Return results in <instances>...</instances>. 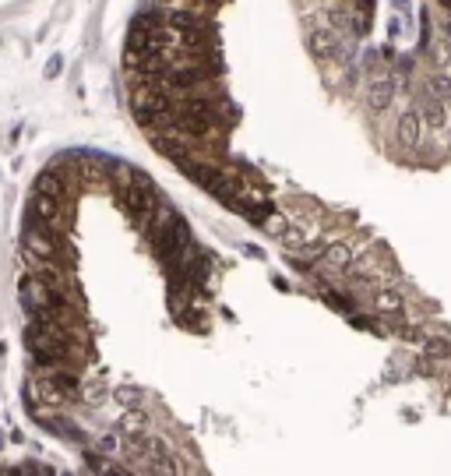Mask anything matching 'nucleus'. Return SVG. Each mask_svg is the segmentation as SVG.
Returning a JSON list of instances; mask_svg holds the SVG:
<instances>
[{"instance_id": "nucleus-1", "label": "nucleus", "mask_w": 451, "mask_h": 476, "mask_svg": "<svg viewBox=\"0 0 451 476\" xmlns=\"http://www.w3.org/2000/svg\"><path fill=\"white\" fill-rule=\"evenodd\" d=\"M22 251H25L29 268H43V265L74 268V261H78L67 233H60L46 223H36V219H25V226H22Z\"/></svg>"}, {"instance_id": "nucleus-9", "label": "nucleus", "mask_w": 451, "mask_h": 476, "mask_svg": "<svg viewBox=\"0 0 451 476\" xmlns=\"http://www.w3.org/2000/svg\"><path fill=\"white\" fill-rule=\"evenodd\" d=\"M8 476H25V469H22V465H11V469H8Z\"/></svg>"}, {"instance_id": "nucleus-5", "label": "nucleus", "mask_w": 451, "mask_h": 476, "mask_svg": "<svg viewBox=\"0 0 451 476\" xmlns=\"http://www.w3.org/2000/svg\"><path fill=\"white\" fill-rule=\"evenodd\" d=\"M395 138H399L406 148L420 145V138H423V120H420L416 110H406V113L395 120Z\"/></svg>"}, {"instance_id": "nucleus-7", "label": "nucleus", "mask_w": 451, "mask_h": 476, "mask_svg": "<svg viewBox=\"0 0 451 476\" xmlns=\"http://www.w3.org/2000/svg\"><path fill=\"white\" fill-rule=\"evenodd\" d=\"M60 67H64V60H60V57H50V64H46V78H57V74H60Z\"/></svg>"}, {"instance_id": "nucleus-2", "label": "nucleus", "mask_w": 451, "mask_h": 476, "mask_svg": "<svg viewBox=\"0 0 451 476\" xmlns=\"http://www.w3.org/2000/svg\"><path fill=\"white\" fill-rule=\"evenodd\" d=\"M395 88H399V85H395L392 71H371V74H367V85H364V106L374 110V113L388 110L392 99H395Z\"/></svg>"}, {"instance_id": "nucleus-3", "label": "nucleus", "mask_w": 451, "mask_h": 476, "mask_svg": "<svg viewBox=\"0 0 451 476\" xmlns=\"http://www.w3.org/2000/svg\"><path fill=\"white\" fill-rule=\"evenodd\" d=\"M413 110L420 113L423 127H430V131H444V127L451 124V110H448V103H441L437 95H430L427 88H416V106H413Z\"/></svg>"}, {"instance_id": "nucleus-8", "label": "nucleus", "mask_w": 451, "mask_h": 476, "mask_svg": "<svg viewBox=\"0 0 451 476\" xmlns=\"http://www.w3.org/2000/svg\"><path fill=\"white\" fill-rule=\"evenodd\" d=\"M441 36H444V43H451V18L441 22Z\"/></svg>"}, {"instance_id": "nucleus-4", "label": "nucleus", "mask_w": 451, "mask_h": 476, "mask_svg": "<svg viewBox=\"0 0 451 476\" xmlns=\"http://www.w3.org/2000/svg\"><path fill=\"white\" fill-rule=\"evenodd\" d=\"M364 300H367V307H371L378 318H388V314H406V293L399 290L395 282H392V286H381V290H374V293H367Z\"/></svg>"}, {"instance_id": "nucleus-6", "label": "nucleus", "mask_w": 451, "mask_h": 476, "mask_svg": "<svg viewBox=\"0 0 451 476\" xmlns=\"http://www.w3.org/2000/svg\"><path fill=\"white\" fill-rule=\"evenodd\" d=\"M423 88H427L430 95H437L441 103H448V106H451V74H444V71H434L430 78H423Z\"/></svg>"}]
</instances>
